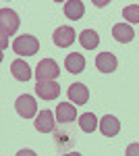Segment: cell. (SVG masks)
<instances>
[{"label": "cell", "mask_w": 139, "mask_h": 156, "mask_svg": "<svg viewBox=\"0 0 139 156\" xmlns=\"http://www.w3.org/2000/svg\"><path fill=\"white\" fill-rule=\"evenodd\" d=\"M19 29V15L12 9L0 11V34H2V48H6V40Z\"/></svg>", "instance_id": "1"}, {"label": "cell", "mask_w": 139, "mask_h": 156, "mask_svg": "<svg viewBox=\"0 0 139 156\" xmlns=\"http://www.w3.org/2000/svg\"><path fill=\"white\" fill-rule=\"evenodd\" d=\"M12 50L19 56H33L40 50V42L33 36H19L17 40H12Z\"/></svg>", "instance_id": "2"}, {"label": "cell", "mask_w": 139, "mask_h": 156, "mask_svg": "<svg viewBox=\"0 0 139 156\" xmlns=\"http://www.w3.org/2000/svg\"><path fill=\"white\" fill-rule=\"evenodd\" d=\"M58 75H60V67H58L56 60H52V58L40 60V65H37V69H35L37 81H54Z\"/></svg>", "instance_id": "3"}, {"label": "cell", "mask_w": 139, "mask_h": 156, "mask_svg": "<svg viewBox=\"0 0 139 156\" xmlns=\"http://www.w3.org/2000/svg\"><path fill=\"white\" fill-rule=\"evenodd\" d=\"M15 110L19 112V117H23V119H31V117L37 115V102H35L33 96L23 94V96L17 98V102H15Z\"/></svg>", "instance_id": "4"}, {"label": "cell", "mask_w": 139, "mask_h": 156, "mask_svg": "<svg viewBox=\"0 0 139 156\" xmlns=\"http://www.w3.org/2000/svg\"><path fill=\"white\" fill-rule=\"evenodd\" d=\"M52 40H54V44L58 48H69L71 44L75 42V29L69 27V25H62V27H58L56 31L52 34Z\"/></svg>", "instance_id": "5"}, {"label": "cell", "mask_w": 139, "mask_h": 156, "mask_svg": "<svg viewBox=\"0 0 139 156\" xmlns=\"http://www.w3.org/2000/svg\"><path fill=\"white\" fill-rule=\"evenodd\" d=\"M96 67H98V71L102 73H114L116 67H118V58H116L112 52H102V54H98L96 56Z\"/></svg>", "instance_id": "6"}, {"label": "cell", "mask_w": 139, "mask_h": 156, "mask_svg": "<svg viewBox=\"0 0 139 156\" xmlns=\"http://www.w3.org/2000/svg\"><path fill=\"white\" fill-rule=\"evenodd\" d=\"M35 94L42 100H56L58 94H60V87H58L56 81H37Z\"/></svg>", "instance_id": "7"}, {"label": "cell", "mask_w": 139, "mask_h": 156, "mask_svg": "<svg viewBox=\"0 0 139 156\" xmlns=\"http://www.w3.org/2000/svg\"><path fill=\"white\" fill-rule=\"evenodd\" d=\"M11 73H12V77H15L17 81H29V79H31V75H33L31 69H29V65H27L25 60H21V58L12 60Z\"/></svg>", "instance_id": "8"}, {"label": "cell", "mask_w": 139, "mask_h": 156, "mask_svg": "<svg viewBox=\"0 0 139 156\" xmlns=\"http://www.w3.org/2000/svg\"><path fill=\"white\" fill-rule=\"evenodd\" d=\"M69 100L81 106V104H85V102L89 100V90L83 83H73L69 87Z\"/></svg>", "instance_id": "9"}, {"label": "cell", "mask_w": 139, "mask_h": 156, "mask_svg": "<svg viewBox=\"0 0 139 156\" xmlns=\"http://www.w3.org/2000/svg\"><path fill=\"white\" fill-rule=\"evenodd\" d=\"M35 129L40 133H50L54 131V115L50 110H42L35 119Z\"/></svg>", "instance_id": "10"}, {"label": "cell", "mask_w": 139, "mask_h": 156, "mask_svg": "<svg viewBox=\"0 0 139 156\" xmlns=\"http://www.w3.org/2000/svg\"><path fill=\"white\" fill-rule=\"evenodd\" d=\"M77 117V106H73L71 102H60L56 106V119L58 123H71Z\"/></svg>", "instance_id": "11"}, {"label": "cell", "mask_w": 139, "mask_h": 156, "mask_svg": "<svg viewBox=\"0 0 139 156\" xmlns=\"http://www.w3.org/2000/svg\"><path fill=\"white\" fill-rule=\"evenodd\" d=\"M112 36H114L116 42H120V44H127L131 42L133 37H135V31H133V27L129 23H118L112 27Z\"/></svg>", "instance_id": "12"}, {"label": "cell", "mask_w": 139, "mask_h": 156, "mask_svg": "<svg viewBox=\"0 0 139 156\" xmlns=\"http://www.w3.org/2000/svg\"><path fill=\"white\" fill-rule=\"evenodd\" d=\"M64 67L69 73H83L85 69V56H81L79 52H71L64 58Z\"/></svg>", "instance_id": "13"}, {"label": "cell", "mask_w": 139, "mask_h": 156, "mask_svg": "<svg viewBox=\"0 0 139 156\" xmlns=\"http://www.w3.org/2000/svg\"><path fill=\"white\" fill-rule=\"evenodd\" d=\"M100 129H102V133H104L106 137H114L116 133L120 131V123H118L116 117L106 115V117H102V121H100Z\"/></svg>", "instance_id": "14"}, {"label": "cell", "mask_w": 139, "mask_h": 156, "mask_svg": "<svg viewBox=\"0 0 139 156\" xmlns=\"http://www.w3.org/2000/svg\"><path fill=\"white\" fill-rule=\"evenodd\" d=\"M64 15L71 21H77V19H81L83 15H85V4H83L81 0H69L64 4Z\"/></svg>", "instance_id": "15"}, {"label": "cell", "mask_w": 139, "mask_h": 156, "mask_svg": "<svg viewBox=\"0 0 139 156\" xmlns=\"http://www.w3.org/2000/svg\"><path fill=\"white\" fill-rule=\"evenodd\" d=\"M79 42H81V46L85 50H93L100 44V36H98V31H93V29H85V31L79 34Z\"/></svg>", "instance_id": "16"}, {"label": "cell", "mask_w": 139, "mask_h": 156, "mask_svg": "<svg viewBox=\"0 0 139 156\" xmlns=\"http://www.w3.org/2000/svg\"><path fill=\"white\" fill-rule=\"evenodd\" d=\"M98 125H100V123H98V119H96V115H93V112H85V115L79 117V127H81V131H85V133L96 131V127H98Z\"/></svg>", "instance_id": "17"}, {"label": "cell", "mask_w": 139, "mask_h": 156, "mask_svg": "<svg viewBox=\"0 0 139 156\" xmlns=\"http://www.w3.org/2000/svg\"><path fill=\"white\" fill-rule=\"evenodd\" d=\"M123 17L127 23H139V4H129L123 11Z\"/></svg>", "instance_id": "18"}, {"label": "cell", "mask_w": 139, "mask_h": 156, "mask_svg": "<svg viewBox=\"0 0 139 156\" xmlns=\"http://www.w3.org/2000/svg\"><path fill=\"white\" fill-rule=\"evenodd\" d=\"M127 156H139V144H129L127 146Z\"/></svg>", "instance_id": "19"}, {"label": "cell", "mask_w": 139, "mask_h": 156, "mask_svg": "<svg viewBox=\"0 0 139 156\" xmlns=\"http://www.w3.org/2000/svg\"><path fill=\"white\" fill-rule=\"evenodd\" d=\"M17 156H37L33 152V150H19V152H17Z\"/></svg>", "instance_id": "20"}, {"label": "cell", "mask_w": 139, "mask_h": 156, "mask_svg": "<svg viewBox=\"0 0 139 156\" xmlns=\"http://www.w3.org/2000/svg\"><path fill=\"white\" fill-rule=\"evenodd\" d=\"M64 156H81V154H79V152H67Z\"/></svg>", "instance_id": "21"}]
</instances>
